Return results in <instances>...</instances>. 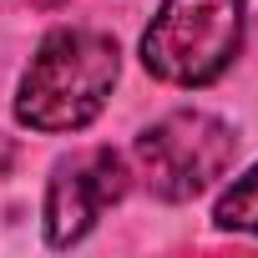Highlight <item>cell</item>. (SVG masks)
Wrapping results in <instances>:
<instances>
[{"mask_svg":"<svg viewBox=\"0 0 258 258\" xmlns=\"http://www.w3.org/2000/svg\"><path fill=\"white\" fill-rule=\"evenodd\" d=\"M116 71H121V56L111 36L61 26L36 46L16 91V116L36 132H76L106 106Z\"/></svg>","mask_w":258,"mask_h":258,"instance_id":"1","label":"cell"},{"mask_svg":"<svg viewBox=\"0 0 258 258\" xmlns=\"http://www.w3.org/2000/svg\"><path fill=\"white\" fill-rule=\"evenodd\" d=\"M243 51V0H162L142 36V61L157 81L208 86Z\"/></svg>","mask_w":258,"mask_h":258,"instance_id":"2","label":"cell"},{"mask_svg":"<svg viewBox=\"0 0 258 258\" xmlns=\"http://www.w3.org/2000/svg\"><path fill=\"white\" fill-rule=\"evenodd\" d=\"M233 152H238L233 126L218 121V116H208V111H172V116L152 121L147 132L137 137L142 177L167 203H187L203 187H213L228 172Z\"/></svg>","mask_w":258,"mask_h":258,"instance_id":"3","label":"cell"},{"mask_svg":"<svg viewBox=\"0 0 258 258\" xmlns=\"http://www.w3.org/2000/svg\"><path fill=\"white\" fill-rule=\"evenodd\" d=\"M121 192H126V162L111 147H91L56 162L51 187H46V238L56 248L81 243Z\"/></svg>","mask_w":258,"mask_h":258,"instance_id":"4","label":"cell"},{"mask_svg":"<svg viewBox=\"0 0 258 258\" xmlns=\"http://www.w3.org/2000/svg\"><path fill=\"white\" fill-rule=\"evenodd\" d=\"M213 218H218V228H233V233H253L258 238V162L243 177H233V187L218 198Z\"/></svg>","mask_w":258,"mask_h":258,"instance_id":"5","label":"cell"}]
</instances>
